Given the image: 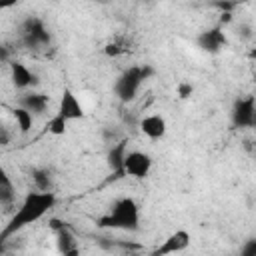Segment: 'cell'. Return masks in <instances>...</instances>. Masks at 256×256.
<instances>
[{"label": "cell", "instance_id": "obj_6", "mask_svg": "<svg viewBox=\"0 0 256 256\" xmlns=\"http://www.w3.org/2000/svg\"><path fill=\"white\" fill-rule=\"evenodd\" d=\"M152 156L148 152H140V150H128L126 158H124V176L128 178H136V180H144L148 178L150 170H152Z\"/></svg>", "mask_w": 256, "mask_h": 256}, {"label": "cell", "instance_id": "obj_10", "mask_svg": "<svg viewBox=\"0 0 256 256\" xmlns=\"http://www.w3.org/2000/svg\"><path fill=\"white\" fill-rule=\"evenodd\" d=\"M58 114L64 116L68 122L84 118V106H82L80 98L70 88L62 90V96H60V102H58Z\"/></svg>", "mask_w": 256, "mask_h": 256}, {"label": "cell", "instance_id": "obj_20", "mask_svg": "<svg viewBox=\"0 0 256 256\" xmlns=\"http://www.w3.org/2000/svg\"><path fill=\"white\" fill-rule=\"evenodd\" d=\"M208 4L218 12H234V8L238 6V0H210Z\"/></svg>", "mask_w": 256, "mask_h": 256}, {"label": "cell", "instance_id": "obj_18", "mask_svg": "<svg viewBox=\"0 0 256 256\" xmlns=\"http://www.w3.org/2000/svg\"><path fill=\"white\" fill-rule=\"evenodd\" d=\"M46 132L52 134V136H64V134L68 132V120L56 112V114L48 120V124H46Z\"/></svg>", "mask_w": 256, "mask_h": 256}, {"label": "cell", "instance_id": "obj_12", "mask_svg": "<svg viewBox=\"0 0 256 256\" xmlns=\"http://www.w3.org/2000/svg\"><path fill=\"white\" fill-rule=\"evenodd\" d=\"M138 128L140 132L150 138V140H162L168 132V124L164 120V116L160 114H150V116H144L140 122H138Z\"/></svg>", "mask_w": 256, "mask_h": 256}, {"label": "cell", "instance_id": "obj_14", "mask_svg": "<svg viewBox=\"0 0 256 256\" xmlns=\"http://www.w3.org/2000/svg\"><path fill=\"white\" fill-rule=\"evenodd\" d=\"M54 234H56V246H58L60 254H66V256L78 254V250H80L78 248V240H76V236H74V232H72V228L68 224L58 228Z\"/></svg>", "mask_w": 256, "mask_h": 256}, {"label": "cell", "instance_id": "obj_24", "mask_svg": "<svg viewBox=\"0 0 256 256\" xmlns=\"http://www.w3.org/2000/svg\"><path fill=\"white\" fill-rule=\"evenodd\" d=\"M12 142V132L6 126H0V146H8Z\"/></svg>", "mask_w": 256, "mask_h": 256}, {"label": "cell", "instance_id": "obj_8", "mask_svg": "<svg viewBox=\"0 0 256 256\" xmlns=\"http://www.w3.org/2000/svg\"><path fill=\"white\" fill-rule=\"evenodd\" d=\"M126 154H128V140L126 138H120L110 146V150L106 154V164H108V168L112 172L110 180L126 178L124 176V158H126Z\"/></svg>", "mask_w": 256, "mask_h": 256}, {"label": "cell", "instance_id": "obj_4", "mask_svg": "<svg viewBox=\"0 0 256 256\" xmlns=\"http://www.w3.org/2000/svg\"><path fill=\"white\" fill-rule=\"evenodd\" d=\"M22 44L30 50H38V48H44L52 42V34L50 30L46 28L44 20L38 18V16H30L22 22Z\"/></svg>", "mask_w": 256, "mask_h": 256}, {"label": "cell", "instance_id": "obj_15", "mask_svg": "<svg viewBox=\"0 0 256 256\" xmlns=\"http://www.w3.org/2000/svg\"><path fill=\"white\" fill-rule=\"evenodd\" d=\"M30 178L34 182V188L40 190V192H50L54 188V176H52V170L46 168V166H34L30 170Z\"/></svg>", "mask_w": 256, "mask_h": 256}, {"label": "cell", "instance_id": "obj_22", "mask_svg": "<svg viewBox=\"0 0 256 256\" xmlns=\"http://www.w3.org/2000/svg\"><path fill=\"white\" fill-rule=\"evenodd\" d=\"M14 56V48L10 44H0V64H10Z\"/></svg>", "mask_w": 256, "mask_h": 256}, {"label": "cell", "instance_id": "obj_7", "mask_svg": "<svg viewBox=\"0 0 256 256\" xmlns=\"http://www.w3.org/2000/svg\"><path fill=\"white\" fill-rule=\"evenodd\" d=\"M196 44L206 54H220L228 46V36H226L224 26H212V28L200 32L196 38Z\"/></svg>", "mask_w": 256, "mask_h": 256}, {"label": "cell", "instance_id": "obj_5", "mask_svg": "<svg viewBox=\"0 0 256 256\" xmlns=\"http://www.w3.org/2000/svg\"><path fill=\"white\" fill-rule=\"evenodd\" d=\"M230 120L236 130H250L256 126V100L252 94L234 100L230 110Z\"/></svg>", "mask_w": 256, "mask_h": 256}, {"label": "cell", "instance_id": "obj_13", "mask_svg": "<svg viewBox=\"0 0 256 256\" xmlns=\"http://www.w3.org/2000/svg\"><path fill=\"white\" fill-rule=\"evenodd\" d=\"M48 104H50V98L46 96V94H42V92H24L22 96H20V100H18V106H22V108H26L30 114H34V116H40V114H44L46 110H48Z\"/></svg>", "mask_w": 256, "mask_h": 256}, {"label": "cell", "instance_id": "obj_2", "mask_svg": "<svg viewBox=\"0 0 256 256\" xmlns=\"http://www.w3.org/2000/svg\"><path fill=\"white\" fill-rule=\"evenodd\" d=\"M96 226L102 230L138 232L140 230V206H138V202L130 196L118 198L110 206V210L96 220Z\"/></svg>", "mask_w": 256, "mask_h": 256}, {"label": "cell", "instance_id": "obj_3", "mask_svg": "<svg viewBox=\"0 0 256 256\" xmlns=\"http://www.w3.org/2000/svg\"><path fill=\"white\" fill-rule=\"evenodd\" d=\"M142 84H144V78H142L140 66H130V68H126L116 78V82H114V94H116V98L122 104H128V102H132L138 96Z\"/></svg>", "mask_w": 256, "mask_h": 256}, {"label": "cell", "instance_id": "obj_23", "mask_svg": "<svg viewBox=\"0 0 256 256\" xmlns=\"http://www.w3.org/2000/svg\"><path fill=\"white\" fill-rule=\"evenodd\" d=\"M238 34H240L242 40H252V38H254V28H252V24H248V22H240Z\"/></svg>", "mask_w": 256, "mask_h": 256}, {"label": "cell", "instance_id": "obj_21", "mask_svg": "<svg viewBox=\"0 0 256 256\" xmlns=\"http://www.w3.org/2000/svg\"><path fill=\"white\" fill-rule=\"evenodd\" d=\"M176 94H178L180 100H188V98H192V94H194V86H192V82H188V80L178 82V86H176Z\"/></svg>", "mask_w": 256, "mask_h": 256}, {"label": "cell", "instance_id": "obj_25", "mask_svg": "<svg viewBox=\"0 0 256 256\" xmlns=\"http://www.w3.org/2000/svg\"><path fill=\"white\" fill-rule=\"evenodd\" d=\"M256 254V240H248V244L242 248V256H254Z\"/></svg>", "mask_w": 256, "mask_h": 256}, {"label": "cell", "instance_id": "obj_11", "mask_svg": "<svg viewBox=\"0 0 256 256\" xmlns=\"http://www.w3.org/2000/svg\"><path fill=\"white\" fill-rule=\"evenodd\" d=\"M10 82L16 90H28L38 84V76L22 62L12 60L10 62Z\"/></svg>", "mask_w": 256, "mask_h": 256}, {"label": "cell", "instance_id": "obj_1", "mask_svg": "<svg viewBox=\"0 0 256 256\" xmlns=\"http://www.w3.org/2000/svg\"><path fill=\"white\" fill-rule=\"evenodd\" d=\"M56 202H58V198H56V194L52 190L50 192H40V190L28 192L24 196L22 204L18 206V210L10 216V220L2 228V232H0V244L8 242L12 236H16L24 228L32 226L34 222L42 220L56 206Z\"/></svg>", "mask_w": 256, "mask_h": 256}, {"label": "cell", "instance_id": "obj_9", "mask_svg": "<svg viewBox=\"0 0 256 256\" xmlns=\"http://www.w3.org/2000/svg\"><path fill=\"white\" fill-rule=\"evenodd\" d=\"M192 242V236L188 230H174L172 234L166 236V240L152 252L154 256H166V254H176V252H184L188 250Z\"/></svg>", "mask_w": 256, "mask_h": 256}, {"label": "cell", "instance_id": "obj_28", "mask_svg": "<svg viewBox=\"0 0 256 256\" xmlns=\"http://www.w3.org/2000/svg\"><path fill=\"white\" fill-rule=\"evenodd\" d=\"M20 0H0V10H8V8H14Z\"/></svg>", "mask_w": 256, "mask_h": 256}, {"label": "cell", "instance_id": "obj_26", "mask_svg": "<svg viewBox=\"0 0 256 256\" xmlns=\"http://www.w3.org/2000/svg\"><path fill=\"white\" fill-rule=\"evenodd\" d=\"M140 70H142V78H144V82H146V80H150V78L156 74V70H154L150 64H144V66H140Z\"/></svg>", "mask_w": 256, "mask_h": 256}, {"label": "cell", "instance_id": "obj_27", "mask_svg": "<svg viewBox=\"0 0 256 256\" xmlns=\"http://www.w3.org/2000/svg\"><path fill=\"white\" fill-rule=\"evenodd\" d=\"M234 20V12H220V24L218 26H226Z\"/></svg>", "mask_w": 256, "mask_h": 256}, {"label": "cell", "instance_id": "obj_16", "mask_svg": "<svg viewBox=\"0 0 256 256\" xmlns=\"http://www.w3.org/2000/svg\"><path fill=\"white\" fill-rule=\"evenodd\" d=\"M16 200V188L6 168L0 166V206H12Z\"/></svg>", "mask_w": 256, "mask_h": 256}, {"label": "cell", "instance_id": "obj_19", "mask_svg": "<svg viewBox=\"0 0 256 256\" xmlns=\"http://www.w3.org/2000/svg\"><path fill=\"white\" fill-rule=\"evenodd\" d=\"M126 52H130V48H128V42L124 38H116L104 46V54L108 58H118V56H124Z\"/></svg>", "mask_w": 256, "mask_h": 256}, {"label": "cell", "instance_id": "obj_17", "mask_svg": "<svg viewBox=\"0 0 256 256\" xmlns=\"http://www.w3.org/2000/svg\"><path fill=\"white\" fill-rule=\"evenodd\" d=\"M12 116H14V120H16V124H18V130H20V134H28L30 130H32V124H34V114H30L26 108H22V106H16V108H12Z\"/></svg>", "mask_w": 256, "mask_h": 256}]
</instances>
